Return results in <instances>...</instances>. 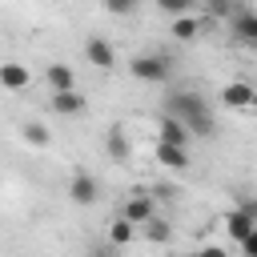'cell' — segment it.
I'll use <instances>...</instances> for the list:
<instances>
[{
    "label": "cell",
    "mask_w": 257,
    "mask_h": 257,
    "mask_svg": "<svg viewBox=\"0 0 257 257\" xmlns=\"http://www.w3.org/2000/svg\"><path fill=\"white\" fill-rule=\"evenodd\" d=\"M133 241H137V225H128L124 217H116V221L108 225V245L124 249V245H133Z\"/></svg>",
    "instance_id": "cell-17"
},
{
    "label": "cell",
    "mask_w": 257,
    "mask_h": 257,
    "mask_svg": "<svg viewBox=\"0 0 257 257\" xmlns=\"http://www.w3.org/2000/svg\"><path fill=\"white\" fill-rule=\"evenodd\" d=\"M84 56H88V64H96L100 72L116 68V52H112V44H108L104 36H88V40H84Z\"/></svg>",
    "instance_id": "cell-7"
},
{
    "label": "cell",
    "mask_w": 257,
    "mask_h": 257,
    "mask_svg": "<svg viewBox=\"0 0 257 257\" xmlns=\"http://www.w3.org/2000/svg\"><path fill=\"white\" fill-rule=\"evenodd\" d=\"M165 116L181 120V124L189 128V137H213V133H217L213 104H209V96H201V92H169Z\"/></svg>",
    "instance_id": "cell-1"
},
{
    "label": "cell",
    "mask_w": 257,
    "mask_h": 257,
    "mask_svg": "<svg viewBox=\"0 0 257 257\" xmlns=\"http://www.w3.org/2000/svg\"><path fill=\"white\" fill-rule=\"evenodd\" d=\"M197 257H229L221 245H205V249H197Z\"/></svg>",
    "instance_id": "cell-24"
},
{
    "label": "cell",
    "mask_w": 257,
    "mask_h": 257,
    "mask_svg": "<svg viewBox=\"0 0 257 257\" xmlns=\"http://www.w3.org/2000/svg\"><path fill=\"white\" fill-rule=\"evenodd\" d=\"M157 141H161V145H185V149H189V141H193V137H189V128H185L181 120H173V116H161Z\"/></svg>",
    "instance_id": "cell-12"
},
{
    "label": "cell",
    "mask_w": 257,
    "mask_h": 257,
    "mask_svg": "<svg viewBox=\"0 0 257 257\" xmlns=\"http://www.w3.org/2000/svg\"><path fill=\"white\" fill-rule=\"evenodd\" d=\"M20 137H24L28 145H36V149H44V145L52 141L48 124H40V120H28V124H20Z\"/></svg>",
    "instance_id": "cell-18"
},
{
    "label": "cell",
    "mask_w": 257,
    "mask_h": 257,
    "mask_svg": "<svg viewBox=\"0 0 257 257\" xmlns=\"http://www.w3.org/2000/svg\"><path fill=\"white\" fill-rule=\"evenodd\" d=\"M237 209H241V213H249V217H257V201H253V197H241V205H237Z\"/></svg>",
    "instance_id": "cell-25"
},
{
    "label": "cell",
    "mask_w": 257,
    "mask_h": 257,
    "mask_svg": "<svg viewBox=\"0 0 257 257\" xmlns=\"http://www.w3.org/2000/svg\"><path fill=\"white\" fill-rule=\"evenodd\" d=\"M229 4H233V8H249V0H229Z\"/></svg>",
    "instance_id": "cell-26"
},
{
    "label": "cell",
    "mask_w": 257,
    "mask_h": 257,
    "mask_svg": "<svg viewBox=\"0 0 257 257\" xmlns=\"http://www.w3.org/2000/svg\"><path fill=\"white\" fill-rule=\"evenodd\" d=\"M137 233H145V237H149L153 245H165V241L173 237V225H169L165 217H157V213H153V217H149V221H145V225H141Z\"/></svg>",
    "instance_id": "cell-16"
},
{
    "label": "cell",
    "mask_w": 257,
    "mask_h": 257,
    "mask_svg": "<svg viewBox=\"0 0 257 257\" xmlns=\"http://www.w3.org/2000/svg\"><path fill=\"white\" fill-rule=\"evenodd\" d=\"M157 8L169 12V16H189L197 8V0H157Z\"/></svg>",
    "instance_id": "cell-19"
},
{
    "label": "cell",
    "mask_w": 257,
    "mask_h": 257,
    "mask_svg": "<svg viewBox=\"0 0 257 257\" xmlns=\"http://www.w3.org/2000/svg\"><path fill=\"white\" fill-rule=\"evenodd\" d=\"M201 28H205V20L193 16V12H189V16H173V36H177V40H197Z\"/></svg>",
    "instance_id": "cell-14"
},
{
    "label": "cell",
    "mask_w": 257,
    "mask_h": 257,
    "mask_svg": "<svg viewBox=\"0 0 257 257\" xmlns=\"http://www.w3.org/2000/svg\"><path fill=\"white\" fill-rule=\"evenodd\" d=\"M28 84H32L28 64H20V60H4V64H0V88H8V92H24Z\"/></svg>",
    "instance_id": "cell-8"
},
{
    "label": "cell",
    "mask_w": 257,
    "mask_h": 257,
    "mask_svg": "<svg viewBox=\"0 0 257 257\" xmlns=\"http://www.w3.org/2000/svg\"><path fill=\"white\" fill-rule=\"evenodd\" d=\"M221 100H225V108H253L257 92H253V84L233 80V84H225V88H221Z\"/></svg>",
    "instance_id": "cell-9"
},
{
    "label": "cell",
    "mask_w": 257,
    "mask_h": 257,
    "mask_svg": "<svg viewBox=\"0 0 257 257\" xmlns=\"http://www.w3.org/2000/svg\"><path fill=\"white\" fill-rule=\"evenodd\" d=\"M68 197H72V205H96V201H100V181H96L92 173H72Z\"/></svg>",
    "instance_id": "cell-4"
},
{
    "label": "cell",
    "mask_w": 257,
    "mask_h": 257,
    "mask_svg": "<svg viewBox=\"0 0 257 257\" xmlns=\"http://www.w3.org/2000/svg\"><path fill=\"white\" fill-rule=\"evenodd\" d=\"M153 213H157V209H153L149 189H133V193H128V201H124V209H120V217H124L128 225H137V229H141V225H145Z\"/></svg>",
    "instance_id": "cell-3"
},
{
    "label": "cell",
    "mask_w": 257,
    "mask_h": 257,
    "mask_svg": "<svg viewBox=\"0 0 257 257\" xmlns=\"http://www.w3.org/2000/svg\"><path fill=\"white\" fill-rule=\"evenodd\" d=\"M48 84H52V92H68V88H76V72L68 68V64H48Z\"/></svg>",
    "instance_id": "cell-15"
},
{
    "label": "cell",
    "mask_w": 257,
    "mask_h": 257,
    "mask_svg": "<svg viewBox=\"0 0 257 257\" xmlns=\"http://www.w3.org/2000/svg\"><path fill=\"white\" fill-rule=\"evenodd\" d=\"M253 229H257V217H249V213H241V209H229V213H225V233H229L233 241L249 237Z\"/></svg>",
    "instance_id": "cell-13"
},
{
    "label": "cell",
    "mask_w": 257,
    "mask_h": 257,
    "mask_svg": "<svg viewBox=\"0 0 257 257\" xmlns=\"http://www.w3.org/2000/svg\"><path fill=\"white\" fill-rule=\"evenodd\" d=\"M177 257H197V253H177Z\"/></svg>",
    "instance_id": "cell-27"
},
{
    "label": "cell",
    "mask_w": 257,
    "mask_h": 257,
    "mask_svg": "<svg viewBox=\"0 0 257 257\" xmlns=\"http://www.w3.org/2000/svg\"><path fill=\"white\" fill-rule=\"evenodd\" d=\"M153 157L161 161V169H177V173L193 165V161H189V149H185V145H161V141H157Z\"/></svg>",
    "instance_id": "cell-10"
},
{
    "label": "cell",
    "mask_w": 257,
    "mask_h": 257,
    "mask_svg": "<svg viewBox=\"0 0 257 257\" xmlns=\"http://www.w3.org/2000/svg\"><path fill=\"white\" fill-rule=\"evenodd\" d=\"M104 149H108V161H116V165H128L133 161V141L124 133V124H112L104 133Z\"/></svg>",
    "instance_id": "cell-6"
},
{
    "label": "cell",
    "mask_w": 257,
    "mask_h": 257,
    "mask_svg": "<svg viewBox=\"0 0 257 257\" xmlns=\"http://www.w3.org/2000/svg\"><path fill=\"white\" fill-rule=\"evenodd\" d=\"M104 12H112V16H133V12H137V0H104Z\"/></svg>",
    "instance_id": "cell-21"
},
{
    "label": "cell",
    "mask_w": 257,
    "mask_h": 257,
    "mask_svg": "<svg viewBox=\"0 0 257 257\" xmlns=\"http://www.w3.org/2000/svg\"><path fill=\"white\" fill-rule=\"evenodd\" d=\"M237 245H241V257H257V229H253L249 237H241Z\"/></svg>",
    "instance_id": "cell-22"
},
{
    "label": "cell",
    "mask_w": 257,
    "mask_h": 257,
    "mask_svg": "<svg viewBox=\"0 0 257 257\" xmlns=\"http://www.w3.org/2000/svg\"><path fill=\"white\" fill-rule=\"evenodd\" d=\"M197 4H205V8H209V16H213V20H229V16H233V12H237V8H233V4H229V0H197Z\"/></svg>",
    "instance_id": "cell-20"
},
{
    "label": "cell",
    "mask_w": 257,
    "mask_h": 257,
    "mask_svg": "<svg viewBox=\"0 0 257 257\" xmlns=\"http://www.w3.org/2000/svg\"><path fill=\"white\" fill-rule=\"evenodd\" d=\"M229 32L241 40V44H257V12L253 8H237L233 16H229Z\"/></svg>",
    "instance_id": "cell-5"
},
{
    "label": "cell",
    "mask_w": 257,
    "mask_h": 257,
    "mask_svg": "<svg viewBox=\"0 0 257 257\" xmlns=\"http://www.w3.org/2000/svg\"><path fill=\"white\" fill-rule=\"evenodd\" d=\"M128 72L145 84H165L173 76V56L169 52H141V56L128 60Z\"/></svg>",
    "instance_id": "cell-2"
},
{
    "label": "cell",
    "mask_w": 257,
    "mask_h": 257,
    "mask_svg": "<svg viewBox=\"0 0 257 257\" xmlns=\"http://www.w3.org/2000/svg\"><path fill=\"white\" fill-rule=\"evenodd\" d=\"M48 104H52V112H56V116H80L88 100H84L76 88H68V92H52V100H48Z\"/></svg>",
    "instance_id": "cell-11"
},
{
    "label": "cell",
    "mask_w": 257,
    "mask_h": 257,
    "mask_svg": "<svg viewBox=\"0 0 257 257\" xmlns=\"http://www.w3.org/2000/svg\"><path fill=\"white\" fill-rule=\"evenodd\" d=\"M84 257H120V249H116V245H92Z\"/></svg>",
    "instance_id": "cell-23"
}]
</instances>
